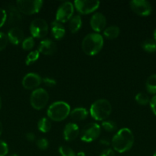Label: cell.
I'll list each match as a JSON object with an SVG mask.
<instances>
[{"mask_svg": "<svg viewBox=\"0 0 156 156\" xmlns=\"http://www.w3.org/2000/svg\"><path fill=\"white\" fill-rule=\"evenodd\" d=\"M111 144L113 149L119 153L129 150L134 144V135L131 129L125 127L119 129L112 139Z\"/></svg>", "mask_w": 156, "mask_h": 156, "instance_id": "cell-1", "label": "cell"}, {"mask_svg": "<svg viewBox=\"0 0 156 156\" xmlns=\"http://www.w3.org/2000/svg\"><path fill=\"white\" fill-rule=\"evenodd\" d=\"M103 42V37L99 34H88L83 39L82 50L88 56H95L102 49Z\"/></svg>", "mask_w": 156, "mask_h": 156, "instance_id": "cell-2", "label": "cell"}, {"mask_svg": "<svg viewBox=\"0 0 156 156\" xmlns=\"http://www.w3.org/2000/svg\"><path fill=\"white\" fill-rule=\"evenodd\" d=\"M112 112L110 102L106 99H99L92 104L90 109L91 117L98 121L106 120Z\"/></svg>", "mask_w": 156, "mask_h": 156, "instance_id": "cell-3", "label": "cell"}, {"mask_svg": "<svg viewBox=\"0 0 156 156\" xmlns=\"http://www.w3.org/2000/svg\"><path fill=\"white\" fill-rule=\"evenodd\" d=\"M70 107L67 102L56 101L47 108V114L50 120L60 122L65 120L70 114Z\"/></svg>", "mask_w": 156, "mask_h": 156, "instance_id": "cell-4", "label": "cell"}, {"mask_svg": "<svg viewBox=\"0 0 156 156\" xmlns=\"http://www.w3.org/2000/svg\"><path fill=\"white\" fill-rule=\"evenodd\" d=\"M49 101V94L45 89L42 88L35 89L30 96V103L35 110L43 109L45 108Z\"/></svg>", "mask_w": 156, "mask_h": 156, "instance_id": "cell-5", "label": "cell"}, {"mask_svg": "<svg viewBox=\"0 0 156 156\" xmlns=\"http://www.w3.org/2000/svg\"><path fill=\"white\" fill-rule=\"evenodd\" d=\"M17 8L24 15H34L41 10L43 5L41 0H18Z\"/></svg>", "mask_w": 156, "mask_h": 156, "instance_id": "cell-6", "label": "cell"}, {"mask_svg": "<svg viewBox=\"0 0 156 156\" xmlns=\"http://www.w3.org/2000/svg\"><path fill=\"white\" fill-rule=\"evenodd\" d=\"M101 133V127L98 123H90L83 127L80 131V140L85 143H91L96 140Z\"/></svg>", "mask_w": 156, "mask_h": 156, "instance_id": "cell-7", "label": "cell"}, {"mask_svg": "<svg viewBox=\"0 0 156 156\" xmlns=\"http://www.w3.org/2000/svg\"><path fill=\"white\" fill-rule=\"evenodd\" d=\"M30 32L32 37L34 38L45 37L48 33V24L47 21L43 18H35L30 24Z\"/></svg>", "mask_w": 156, "mask_h": 156, "instance_id": "cell-8", "label": "cell"}, {"mask_svg": "<svg viewBox=\"0 0 156 156\" xmlns=\"http://www.w3.org/2000/svg\"><path fill=\"white\" fill-rule=\"evenodd\" d=\"M74 12V5L70 2H64L58 7L56 12V21L65 23L70 21Z\"/></svg>", "mask_w": 156, "mask_h": 156, "instance_id": "cell-9", "label": "cell"}, {"mask_svg": "<svg viewBox=\"0 0 156 156\" xmlns=\"http://www.w3.org/2000/svg\"><path fill=\"white\" fill-rule=\"evenodd\" d=\"M100 2L92 0H76L73 5L78 12L82 15H88L95 12L99 8Z\"/></svg>", "mask_w": 156, "mask_h": 156, "instance_id": "cell-10", "label": "cell"}, {"mask_svg": "<svg viewBox=\"0 0 156 156\" xmlns=\"http://www.w3.org/2000/svg\"><path fill=\"white\" fill-rule=\"evenodd\" d=\"M129 5L133 12L140 16H148L152 12L151 5L145 0H132Z\"/></svg>", "mask_w": 156, "mask_h": 156, "instance_id": "cell-11", "label": "cell"}, {"mask_svg": "<svg viewBox=\"0 0 156 156\" xmlns=\"http://www.w3.org/2000/svg\"><path fill=\"white\" fill-rule=\"evenodd\" d=\"M41 82L42 79L39 75L35 73H30L23 77L21 84L25 89L35 90L37 89V88L41 85Z\"/></svg>", "mask_w": 156, "mask_h": 156, "instance_id": "cell-12", "label": "cell"}, {"mask_svg": "<svg viewBox=\"0 0 156 156\" xmlns=\"http://www.w3.org/2000/svg\"><path fill=\"white\" fill-rule=\"evenodd\" d=\"M90 23L91 28L96 33H99L105 30V27L106 25V18L103 14L100 12H96L90 18Z\"/></svg>", "mask_w": 156, "mask_h": 156, "instance_id": "cell-13", "label": "cell"}, {"mask_svg": "<svg viewBox=\"0 0 156 156\" xmlns=\"http://www.w3.org/2000/svg\"><path fill=\"white\" fill-rule=\"evenodd\" d=\"M7 20L9 25L18 27V24H21L22 21L21 12L18 9L17 6L9 5L7 9Z\"/></svg>", "mask_w": 156, "mask_h": 156, "instance_id": "cell-14", "label": "cell"}, {"mask_svg": "<svg viewBox=\"0 0 156 156\" xmlns=\"http://www.w3.org/2000/svg\"><path fill=\"white\" fill-rule=\"evenodd\" d=\"M80 135V129L77 124L74 123H68L64 126L63 136L66 141L70 142L76 140Z\"/></svg>", "mask_w": 156, "mask_h": 156, "instance_id": "cell-15", "label": "cell"}, {"mask_svg": "<svg viewBox=\"0 0 156 156\" xmlns=\"http://www.w3.org/2000/svg\"><path fill=\"white\" fill-rule=\"evenodd\" d=\"M38 50L40 53L47 56H50L57 51V45L52 40L44 39L40 42Z\"/></svg>", "mask_w": 156, "mask_h": 156, "instance_id": "cell-16", "label": "cell"}, {"mask_svg": "<svg viewBox=\"0 0 156 156\" xmlns=\"http://www.w3.org/2000/svg\"><path fill=\"white\" fill-rule=\"evenodd\" d=\"M8 39L11 44L18 45L24 41V32L20 27H13L8 32Z\"/></svg>", "mask_w": 156, "mask_h": 156, "instance_id": "cell-17", "label": "cell"}, {"mask_svg": "<svg viewBox=\"0 0 156 156\" xmlns=\"http://www.w3.org/2000/svg\"><path fill=\"white\" fill-rule=\"evenodd\" d=\"M51 34L55 40H61L64 37L66 33L65 27L62 23L58 21H54L51 22Z\"/></svg>", "mask_w": 156, "mask_h": 156, "instance_id": "cell-18", "label": "cell"}, {"mask_svg": "<svg viewBox=\"0 0 156 156\" xmlns=\"http://www.w3.org/2000/svg\"><path fill=\"white\" fill-rule=\"evenodd\" d=\"M70 116L72 120L75 121H82L88 117V111L86 108H76L70 111Z\"/></svg>", "mask_w": 156, "mask_h": 156, "instance_id": "cell-19", "label": "cell"}, {"mask_svg": "<svg viewBox=\"0 0 156 156\" xmlns=\"http://www.w3.org/2000/svg\"><path fill=\"white\" fill-rule=\"evenodd\" d=\"M81 26H82V18L80 15H73L69 21V29L71 33L74 34L79 31Z\"/></svg>", "mask_w": 156, "mask_h": 156, "instance_id": "cell-20", "label": "cell"}, {"mask_svg": "<svg viewBox=\"0 0 156 156\" xmlns=\"http://www.w3.org/2000/svg\"><path fill=\"white\" fill-rule=\"evenodd\" d=\"M119 34H120V29L118 26L116 25H111L109 26L108 27L104 30L103 35L107 39H116L119 37Z\"/></svg>", "mask_w": 156, "mask_h": 156, "instance_id": "cell-21", "label": "cell"}, {"mask_svg": "<svg viewBox=\"0 0 156 156\" xmlns=\"http://www.w3.org/2000/svg\"><path fill=\"white\" fill-rule=\"evenodd\" d=\"M145 88L147 91L151 94H156V74L150 76L145 82Z\"/></svg>", "mask_w": 156, "mask_h": 156, "instance_id": "cell-22", "label": "cell"}, {"mask_svg": "<svg viewBox=\"0 0 156 156\" xmlns=\"http://www.w3.org/2000/svg\"><path fill=\"white\" fill-rule=\"evenodd\" d=\"M51 122L50 119L47 117H42L38 120V128L39 131L42 133H47L51 129Z\"/></svg>", "mask_w": 156, "mask_h": 156, "instance_id": "cell-23", "label": "cell"}, {"mask_svg": "<svg viewBox=\"0 0 156 156\" xmlns=\"http://www.w3.org/2000/svg\"><path fill=\"white\" fill-rule=\"evenodd\" d=\"M142 48L147 53L156 51V41L154 39H146L142 44Z\"/></svg>", "mask_w": 156, "mask_h": 156, "instance_id": "cell-24", "label": "cell"}, {"mask_svg": "<svg viewBox=\"0 0 156 156\" xmlns=\"http://www.w3.org/2000/svg\"><path fill=\"white\" fill-rule=\"evenodd\" d=\"M39 56H40V53L38 50L31 51L30 53L27 55V56H26V59H25L26 65L30 66L32 65V64L35 63V62L38 59Z\"/></svg>", "mask_w": 156, "mask_h": 156, "instance_id": "cell-25", "label": "cell"}, {"mask_svg": "<svg viewBox=\"0 0 156 156\" xmlns=\"http://www.w3.org/2000/svg\"><path fill=\"white\" fill-rule=\"evenodd\" d=\"M135 100L139 105H142V106H145V105H147L150 103V99L148 94L143 92L138 93L136 95Z\"/></svg>", "mask_w": 156, "mask_h": 156, "instance_id": "cell-26", "label": "cell"}, {"mask_svg": "<svg viewBox=\"0 0 156 156\" xmlns=\"http://www.w3.org/2000/svg\"><path fill=\"white\" fill-rule=\"evenodd\" d=\"M35 39L32 37H28L24 38V41L21 43V47L24 50H31L35 47Z\"/></svg>", "mask_w": 156, "mask_h": 156, "instance_id": "cell-27", "label": "cell"}, {"mask_svg": "<svg viewBox=\"0 0 156 156\" xmlns=\"http://www.w3.org/2000/svg\"><path fill=\"white\" fill-rule=\"evenodd\" d=\"M102 126L106 132H114L117 129V125L113 120H104L102 122Z\"/></svg>", "mask_w": 156, "mask_h": 156, "instance_id": "cell-28", "label": "cell"}, {"mask_svg": "<svg viewBox=\"0 0 156 156\" xmlns=\"http://www.w3.org/2000/svg\"><path fill=\"white\" fill-rule=\"evenodd\" d=\"M59 153L61 156H76V154L71 148L66 146H60Z\"/></svg>", "mask_w": 156, "mask_h": 156, "instance_id": "cell-29", "label": "cell"}, {"mask_svg": "<svg viewBox=\"0 0 156 156\" xmlns=\"http://www.w3.org/2000/svg\"><path fill=\"white\" fill-rule=\"evenodd\" d=\"M37 146L41 150H46L49 146V142L47 139L41 138L38 140H37Z\"/></svg>", "mask_w": 156, "mask_h": 156, "instance_id": "cell-30", "label": "cell"}, {"mask_svg": "<svg viewBox=\"0 0 156 156\" xmlns=\"http://www.w3.org/2000/svg\"><path fill=\"white\" fill-rule=\"evenodd\" d=\"M9 39H8L7 34L3 32H0V51L4 50L7 47Z\"/></svg>", "mask_w": 156, "mask_h": 156, "instance_id": "cell-31", "label": "cell"}, {"mask_svg": "<svg viewBox=\"0 0 156 156\" xmlns=\"http://www.w3.org/2000/svg\"><path fill=\"white\" fill-rule=\"evenodd\" d=\"M9 152V146L3 140H0V156H6Z\"/></svg>", "mask_w": 156, "mask_h": 156, "instance_id": "cell-32", "label": "cell"}, {"mask_svg": "<svg viewBox=\"0 0 156 156\" xmlns=\"http://www.w3.org/2000/svg\"><path fill=\"white\" fill-rule=\"evenodd\" d=\"M7 20V13L6 11L2 8H0V27H2Z\"/></svg>", "mask_w": 156, "mask_h": 156, "instance_id": "cell-33", "label": "cell"}, {"mask_svg": "<svg viewBox=\"0 0 156 156\" xmlns=\"http://www.w3.org/2000/svg\"><path fill=\"white\" fill-rule=\"evenodd\" d=\"M42 82L45 84L47 86L52 88V87H54L57 85V82L55 79H51V78H44L42 79Z\"/></svg>", "mask_w": 156, "mask_h": 156, "instance_id": "cell-34", "label": "cell"}, {"mask_svg": "<svg viewBox=\"0 0 156 156\" xmlns=\"http://www.w3.org/2000/svg\"><path fill=\"white\" fill-rule=\"evenodd\" d=\"M150 107H151V109L152 111V112L154 113V115L156 116V94L154 97L151 98V99L150 100Z\"/></svg>", "mask_w": 156, "mask_h": 156, "instance_id": "cell-35", "label": "cell"}, {"mask_svg": "<svg viewBox=\"0 0 156 156\" xmlns=\"http://www.w3.org/2000/svg\"><path fill=\"white\" fill-rule=\"evenodd\" d=\"M25 138L28 141L32 143V142L35 141L36 137H35V134H34L33 133H26L25 135Z\"/></svg>", "mask_w": 156, "mask_h": 156, "instance_id": "cell-36", "label": "cell"}, {"mask_svg": "<svg viewBox=\"0 0 156 156\" xmlns=\"http://www.w3.org/2000/svg\"><path fill=\"white\" fill-rule=\"evenodd\" d=\"M102 153L105 154L106 156H116L115 155V152L113 149H106L102 152Z\"/></svg>", "mask_w": 156, "mask_h": 156, "instance_id": "cell-37", "label": "cell"}, {"mask_svg": "<svg viewBox=\"0 0 156 156\" xmlns=\"http://www.w3.org/2000/svg\"><path fill=\"white\" fill-rule=\"evenodd\" d=\"M99 143L103 145V146H109V145H110V142H109L107 140H106V139H102V140H101L100 141H99Z\"/></svg>", "mask_w": 156, "mask_h": 156, "instance_id": "cell-38", "label": "cell"}, {"mask_svg": "<svg viewBox=\"0 0 156 156\" xmlns=\"http://www.w3.org/2000/svg\"><path fill=\"white\" fill-rule=\"evenodd\" d=\"M76 156H86V155L84 152H80L76 154Z\"/></svg>", "mask_w": 156, "mask_h": 156, "instance_id": "cell-39", "label": "cell"}, {"mask_svg": "<svg viewBox=\"0 0 156 156\" xmlns=\"http://www.w3.org/2000/svg\"><path fill=\"white\" fill-rule=\"evenodd\" d=\"M2 130H3L2 123H1V121H0V136H1L2 133Z\"/></svg>", "mask_w": 156, "mask_h": 156, "instance_id": "cell-40", "label": "cell"}, {"mask_svg": "<svg viewBox=\"0 0 156 156\" xmlns=\"http://www.w3.org/2000/svg\"><path fill=\"white\" fill-rule=\"evenodd\" d=\"M153 36H154V40L156 41V29L154 30V34H153Z\"/></svg>", "mask_w": 156, "mask_h": 156, "instance_id": "cell-41", "label": "cell"}, {"mask_svg": "<svg viewBox=\"0 0 156 156\" xmlns=\"http://www.w3.org/2000/svg\"><path fill=\"white\" fill-rule=\"evenodd\" d=\"M1 108H2V99L1 98H0V109H1Z\"/></svg>", "mask_w": 156, "mask_h": 156, "instance_id": "cell-42", "label": "cell"}, {"mask_svg": "<svg viewBox=\"0 0 156 156\" xmlns=\"http://www.w3.org/2000/svg\"><path fill=\"white\" fill-rule=\"evenodd\" d=\"M9 156H18L16 155V154H12V155H9Z\"/></svg>", "mask_w": 156, "mask_h": 156, "instance_id": "cell-43", "label": "cell"}, {"mask_svg": "<svg viewBox=\"0 0 156 156\" xmlns=\"http://www.w3.org/2000/svg\"><path fill=\"white\" fill-rule=\"evenodd\" d=\"M99 156H106V155L105 154H104V153H102H102H101V155H99Z\"/></svg>", "mask_w": 156, "mask_h": 156, "instance_id": "cell-44", "label": "cell"}, {"mask_svg": "<svg viewBox=\"0 0 156 156\" xmlns=\"http://www.w3.org/2000/svg\"><path fill=\"white\" fill-rule=\"evenodd\" d=\"M153 156H156V152H154V155H153Z\"/></svg>", "mask_w": 156, "mask_h": 156, "instance_id": "cell-45", "label": "cell"}]
</instances>
